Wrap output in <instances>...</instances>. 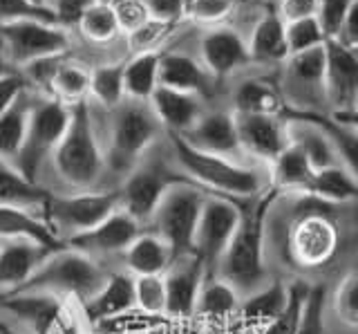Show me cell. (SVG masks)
<instances>
[{
    "label": "cell",
    "mask_w": 358,
    "mask_h": 334,
    "mask_svg": "<svg viewBox=\"0 0 358 334\" xmlns=\"http://www.w3.org/2000/svg\"><path fill=\"white\" fill-rule=\"evenodd\" d=\"M278 195L268 186L242 204L240 222L215 267V276L227 281L242 298L266 283V220Z\"/></svg>",
    "instance_id": "1"
},
{
    "label": "cell",
    "mask_w": 358,
    "mask_h": 334,
    "mask_svg": "<svg viewBox=\"0 0 358 334\" xmlns=\"http://www.w3.org/2000/svg\"><path fill=\"white\" fill-rule=\"evenodd\" d=\"M173 155L182 171L190 182L204 188L206 193L231 197V200H251L266 191L268 180L251 166H244L238 160L222 158L193 148L179 135L171 132Z\"/></svg>",
    "instance_id": "2"
},
{
    "label": "cell",
    "mask_w": 358,
    "mask_h": 334,
    "mask_svg": "<svg viewBox=\"0 0 358 334\" xmlns=\"http://www.w3.org/2000/svg\"><path fill=\"white\" fill-rule=\"evenodd\" d=\"M302 200L300 214L289 220L285 233V258L302 272H316L331 265L341 249V231L327 211L324 202L298 195Z\"/></svg>",
    "instance_id": "3"
},
{
    "label": "cell",
    "mask_w": 358,
    "mask_h": 334,
    "mask_svg": "<svg viewBox=\"0 0 358 334\" xmlns=\"http://www.w3.org/2000/svg\"><path fill=\"white\" fill-rule=\"evenodd\" d=\"M52 160L59 175L76 191H90L101 180L106 158L99 146L87 102L70 106V121Z\"/></svg>",
    "instance_id": "4"
},
{
    "label": "cell",
    "mask_w": 358,
    "mask_h": 334,
    "mask_svg": "<svg viewBox=\"0 0 358 334\" xmlns=\"http://www.w3.org/2000/svg\"><path fill=\"white\" fill-rule=\"evenodd\" d=\"M106 270L94 258L76 249L61 247L52 251L31 274L29 281L16 292H50L70 298L78 305L92 296L106 283Z\"/></svg>",
    "instance_id": "5"
},
{
    "label": "cell",
    "mask_w": 358,
    "mask_h": 334,
    "mask_svg": "<svg viewBox=\"0 0 358 334\" xmlns=\"http://www.w3.org/2000/svg\"><path fill=\"white\" fill-rule=\"evenodd\" d=\"M0 312L18 323L22 334H83V316L70 298L50 292L0 294Z\"/></svg>",
    "instance_id": "6"
},
{
    "label": "cell",
    "mask_w": 358,
    "mask_h": 334,
    "mask_svg": "<svg viewBox=\"0 0 358 334\" xmlns=\"http://www.w3.org/2000/svg\"><path fill=\"white\" fill-rule=\"evenodd\" d=\"M67 121H70V106L56 102L52 97L31 102L25 137H22L18 153L14 155V169L20 175L36 182L45 162L59 148Z\"/></svg>",
    "instance_id": "7"
},
{
    "label": "cell",
    "mask_w": 358,
    "mask_h": 334,
    "mask_svg": "<svg viewBox=\"0 0 358 334\" xmlns=\"http://www.w3.org/2000/svg\"><path fill=\"white\" fill-rule=\"evenodd\" d=\"M117 209H121L119 191L90 188V191H76L70 195L50 193L41 211V218L54 231V236L63 242L65 238L96 227L101 220L115 214Z\"/></svg>",
    "instance_id": "8"
},
{
    "label": "cell",
    "mask_w": 358,
    "mask_h": 334,
    "mask_svg": "<svg viewBox=\"0 0 358 334\" xmlns=\"http://www.w3.org/2000/svg\"><path fill=\"white\" fill-rule=\"evenodd\" d=\"M115 110L117 115L112 119L110 130L108 164L112 171L128 175L159 137L162 124L152 115L150 106H143L139 102L121 104Z\"/></svg>",
    "instance_id": "9"
},
{
    "label": "cell",
    "mask_w": 358,
    "mask_h": 334,
    "mask_svg": "<svg viewBox=\"0 0 358 334\" xmlns=\"http://www.w3.org/2000/svg\"><path fill=\"white\" fill-rule=\"evenodd\" d=\"M0 48L11 68H22L41 59L61 57L70 50V34L61 25L38 18L0 23Z\"/></svg>",
    "instance_id": "10"
},
{
    "label": "cell",
    "mask_w": 358,
    "mask_h": 334,
    "mask_svg": "<svg viewBox=\"0 0 358 334\" xmlns=\"http://www.w3.org/2000/svg\"><path fill=\"white\" fill-rule=\"evenodd\" d=\"M204 197L206 191L193 182L177 184L162 197V202L157 204L155 214L148 220L152 225L150 231L171 244L177 258L193 249V236Z\"/></svg>",
    "instance_id": "11"
},
{
    "label": "cell",
    "mask_w": 358,
    "mask_h": 334,
    "mask_svg": "<svg viewBox=\"0 0 358 334\" xmlns=\"http://www.w3.org/2000/svg\"><path fill=\"white\" fill-rule=\"evenodd\" d=\"M322 72L324 46L285 59L282 88H278L287 106L285 121L291 117H320L322 110H327Z\"/></svg>",
    "instance_id": "12"
},
{
    "label": "cell",
    "mask_w": 358,
    "mask_h": 334,
    "mask_svg": "<svg viewBox=\"0 0 358 334\" xmlns=\"http://www.w3.org/2000/svg\"><path fill=\"white\" fill-rule=\"evenodd\" d=\"M190 182L182 171L171 169L164 160H141L128 173V180L119 188L121 209L137 222H148L162 197L177 184Z\"/></svg>",
    "instance_id": "13"
},
{
    "label": "cell",
    "mask_w": 358,
    "mask_h": 334,
    "mask_svg": "<svg viewBox=\"0 0 358 334\" xmlns=\"http://www.w3.org/2000/svg\"><path fill=\"white\" fill-rule=\"evenodd\" d=\"M240 214L242 202H238V200L206 193L204 204H201L199 211L190 253L204 263L208 274H215V267L240 222Z\"/></svg>",
    "instance_id": "14"
},
{
    "label": "cell",
    "mask_w": 358,
    "mask_h": 334,
    "mask_svg": "<svg viewBox=\"0 0 358 334\" xmlns=\"http://www.w3.org/2000/svg\"><path fill=\"white\" fill-rule=\"evenodd\" d=\"M324 102L331 115L354 128L358 99V54L338 41H324Z\"/></svg>",
    "instance_id": "15"
},
{
    "label": "cell",
    "mask_w": 358,
    "mask_h": 334,
    "mask_svg": "<svg viewBox=\"0 0 358 334\" xmlns=\"http://www.w3.org/2000/svg\"><path fill=\"white\" fill-rule=\"evenodd\" d=\"M139 233H141V222L134 220L128 211L117 209L115 214L101 220L96 227L83 233H76L72 238H65L63 244L94 258V256L123 253Z\"/></svg>",
    "instance_id": "16"
},
{
    "label": "cell",
    "mask_w": 358,
    "mask_h": 334,
    "mask_svg": "<svg viewBox=\"0 0 358 334\" xmlns=\"http://www.w3.org/2000/svg\"><path fill=\"white\" fill-rule=\"evenodd\" d=\"M206 274H208L206 267L197 256L193 253L179 256L164 274V287H166L164 314L173 319L195 316V300Z\"/></svg>",
    "instance_id": "17"
},
{
    "label": "cell",
    "mask_w": 358,
    "mask_h": 334,
    "mask_svg": "<svg viewBox=\"0 0 358 334\" xmlns=\"http://www.w3.org/2000/svg\"><path fill=\"white\" fill-rule=\"evenodd\" d=\"M233 119H235V130H238L242 153L271 164L287 148L289 132H287V121L282 117L233 115Z\"/></svg>",
    "instance_id": "18"
},
{
    "label": "cell",
    "mask_w": 358,
    "mask_h": 334,
    "mask_svg": "<svg viewBox=\"0 0 358 334\" xmlns=\"http://www.w3.org/2000/svg\"><path fill=\"white\" fill-rule=\"evenodd\" d=\"M56 251L34 240H3L0 242V294L16 292L25 285L41 263Z\"/></svg>",
    "instance_id": "19"
},
{
    "label": "cell",
    "mask_w": 358,
    "mask_h": 334,
    "mask_svg": "<svg viewBox=\"0 0 358 334\" xmlns=\"http://www.w3.org/2000/svg\"><path fill=\"white\" fill-rule=\"evenodd\" d=\"M249 59L246 41L231 27H213L201 36V65L213 79L235 72Z\"/></svg>",
    "instance_id": "20"
},
{
    "label": "cell",
    "mask_w": 358,
    "mask_h": 334,
    "mask_svg": "<svg viewBox=\"0 0 358 334\" xmlns=\"http://www.w3.org/2000/svg\"><path fill=\"white\" fill-rule=\"evenodd\" d=\"M179 137L197 151L222 155V158L229 160H238L242 155L238 130H235V119L231 113L201 115L197 119V124Z\"/></svg>",
    "instance_id": "21"
},
{
    "label": "cell",
    "mask_w": 358,
    "mask_h": 334,
    "mask_svg": "<svg viewBox=\"0 0 358 334\" xmlns=\"http://www.w3.org/2000/svg\"><path fill=\"white\" fill-rule=\"evenodd\" d=\"M78 305H81L83 321L92 326L126 314L134 307V278L128 274H108L106 283Z\"/></svg>",
    "instance_id": "22"
},
{
    "label": "cell",
    "mask_w": 358,
    "mask_h": 334,
    "mask_svg": "<svg viewBox=\"0 0 358 334\" xmlns=\"http://www.w3.org/2000/svg\"><path fill=\"white\" fill-rule=\"evenodd\" d=\"M148 106L152 110V115L157 117V121L162 124V128L173 132V135H184V132L193 128L197 124V119L204 115L201 97L179 92L164 85H159L152 92Z\"/></svg>",
    "instance_id": "23"
},
{
    "label": "cell",
    "mask_w": 358,
    "mask_h": 334,
    "mask_svg": "<svg viewBox=\"0 0 358 334\" xmlns=\"http://www.w3.org/2000/svg\"><path fill=\"white\" fill-rule=\"evenodd\" d=\"M213 76L201 63L188 54L166 52L159 57V85L173 88L179 92L206 97L213 88Z\"/></svg>",
    "instance_id": "24"
},
{
    "label": "cell",
    "mask_w": 358,
    "mask_h": 334,
    "mask_svg": "<svg viewBox=\"0 0 358 334\" xmlns=\"http://www.w3.org/2000/svg\"><path fill=\"white\" fill-rule=\"evenodd\" d=\"M123 260L134 276H162L177 260V256L164 238L145 231L128 244V249L123 251Z\"/></svg>",
    "instance_id": "25"
},
{
    "label": "cell",
    "mask_w": 358,
    "mask_h": 334,
    "mask_svg": "<svg viewBox=\"0 0 358 334\" xmlns=\"http://www.w3.org/2000/svg\"><path fill=\"white\" fill-rule=\"evenodd\" d=\"M302 195L313 197L324 204H334V207L352 204L358 195L356 173L354 169H350V166H345V164L320 169L311 175V180Z\"/></svg>",
    "instance_id": "26"
},
{
    "label": "cell",
    "mask_w": 358,
    "mask_h": 334,
    "mask_svg": "<svg viewBox=\"0 0 358 334\" xmlns=\"http://www.w3.org/2000/svg\"><path fill=\"white\" fill-rule=\"evenodd\" d=\"M249 48V59L255 63H280L289 57L287 36H285V20L280 18L278 9L271 7L260 16L253 27Z\"/></svg>",
    "instance_id": "27"
},
{
    "label": "cell",
    "mask_w": 358,
    "mask_h": 334,
    "mask_svg": "<svg viewBox=\"0 0 358 334\" xmlns=\"http://www.w3.org/2000/svg\"><path fill=\"white\" fill-rule=\"evenodd\" d=\"M50 197L48 188L38 186V182L27 180L20 175L14 164L7 160H0V207H14L22 211H31V214L41 216V211Z\"/></svg>",
    "instance_id": "28"
},
{
    "label": "cell",
    "mask_w": 358,
    "mask_h": 334,
    "mask_svg": "<svg viewBox=\"0 0 358 334\" xmlns=\"http://www.w3.org/2000/svg\"><path fill=\"white\" fill-rule=\"evenodd\" d=\"M316 173L309 160L305 158L296 144H287V148L278 155L271 162V175H268V186L278 193H294L302 195L311 180V175Z\"/></svg>",
    "instance_id": "29"
},
{
    "label": "cell",
    "mask_w": 358,
    "mask_h": 334,
    "mask_svg": "<svg viewBox=\"0 0 358 334\" xmlns=\"http://www.w3.org/2000/svg\"><path fill=\"white\" fill-rule=\"evenodd\" d=\"M233 115H268L287 117V106L280 90L264 79H246L233 97Z\"/></svg>",
    "instance_id": "30"
},
{
    "label": "cell",
    "mask_w": 358,
    "mask_h": 334,
    "mask_svg": "<svg viewBox=\"0 0 358 334\" xmlns=\"http://www.w3.org/2000/svg\"><path fill=\"white\" fill-rule=\"evenodd\" d=\"M0 240H34L50 249L65 247L41 216L14 207H0Z\"/></svg>",
    "instance_id": "31"
},
{
    "label": "cell",
    "mask_w": 358,
    "mask_h": 334,
    "mask_svg": "<svg viewBox=\"0 0 358 334\" xmlns=\"http://www.w3.org/2000/svg\"><path fill=\"white\" fill-rule=\"evenodd\" d=\"M289 298V285L282 281H273V283H264L262 287H257L255 292L246 294L240 303L238 316L244 321L253 323V326H266L271 323L280 312L285 309Z\"/></svg>",
    "instance_id": "32"
},
{
    "label": "cell",
    "mask_w": 358,
    "mask_h": 334,
    "mask_svg": "<svg viewBox=\"0 0 358 334\" xmlns=\"http://www.w3.org/2000/svg\"><path fill=\"white\" fill-rule=\"evenodd\" d=\"M159 57L162 52H143L123 63V90L132 102H150L159 88Z\"/></svg>",
    "instance_id": "33"
},
{
    "label": "cell",
    "mask_w": 358,
    "mask_h": 334,
    "mask_svg": "<svg viewBox=\"0 0 358 334\" xmlns=\"http://www.w3.org/2000/svg\"><path fill=\"white\" fill-rule=\"evenodd\" d=\"M240 303L242 296L227 281H222L215 274H206L195 300V316H206V319L235 316L240 309Z\"/></svg>",
    "instance_id": "34"
},
{
    "label": "cell",
    "mask_w": 358,
    "mask_h": 334,
    "mask_svg": "<svg viewBox=\"0 0 358 334\" xmlns=\"http://www.w3.org/2000/svg\"><path fill=\"white\" fill-rule=\"evenodd\" d=\"M48 97L56 99L65 106H76L87 102L90 97V72L81 68L74 61H65V57L54 68L50 83H48Z\"/></svg>",
    "instance_id": "35"
},
{
    "label": "cell",
    "mask_w": 358,
    "mask_h": 334,
    "mask_svg": "<svg viewBox=\"0 0 358 334\" xmlns=\"http://www.w3.org/2000/svg\"><path fill=\"white\" fill-rule=\"evenodd\" d=\"M31 110V97L27 90L0 115V160H14L22 137H25L27 119Z\"/></svg>",
    "instance_id": "36"
},
{
    "label": "cell",
    "mask_w": 358,
    "mask_h": 334,
    "mask_svg": "<svg viewBox=\"0 0 358 334\" xmlns=\"http://www.w3.org/2000/svg\"><path fill=\"white\" fill-rule=\"evenodd\" d=\"M90 97L103 108H119L123 99H126V90H123V63H108L90 72Z\"/></svg>",
    "instance_id": "37"
},
{
    "label": "cell",
    "mask_w": 358,
    "mask_h": 334,
    "mask_svg": "<svg viewBox=\"0 0 358 334\" xmlns=\"http://www.w3.org/2000/svg\"><path fill=\"white\" fill-rule=\"evenodd\" d=\"M76 27L92 43H110L121 32L112 7L108 3H101V0H96L94 5H90L85 9L83 16L78 18Z\"/></svg>",
    "instance_id": "38"
},
{
    "label": "cell",
    "mask_w": 358,
    "mask_h": 334,
    "mask_svg": "<svg viewBox=\"0 0 358 334\" xmlns=\"http://www.w3.org/2000/svg\"><path fill=\"white\" fill-rule=\"evenodd\" d=\"M309 285L311 283H305V281L289 285V298H287L285 309L280 312L271 323H266L262 328V334H296L300 319H302V309H305V300L309 294Z\"/></svg>",
    "instance_id": "39"
},
{
    "label": "cell",
    "mask_w": 358,
    "mask_h": 334,
    "mask_svg": "<svg viewBox=\"0 0 358 334\" xmlns=\"http://www.w3.org/2000/svg\"><path fill=\"white\" fill-rule=\"evenodd\" d=\"M285 36H287L289 57L291 54H300V52L322 48L324 41H327L322 34V27H320L316 16H307V18L285 23Z\"/></svg>",
    "instance_id": "40"
},
{
    "label": "cell",
    "mask_w": 358,
    "mask_h": 334,
    "mask_svg": "<svg viewBox=\"0 0 358 334\" xmlns=\"http://www.w3.org/2000/svg\"><path fill=\"white\" fill-rule=\"evenodd\" d=\"M324 307H327V285L311 283L296 334H329L324 323Z\"/></svg>",
    "instance_id": "41"
},
{
    "label": "cell",
    "mask_w": 358,
    "mask_h": 334,
    "mask_svg": "<svg viewBox=\"0 0 358 334\" xmlns=\"http://www.w3.org/2000/svg\"><path fill=\"white\" fill-rule=\"evenodd\" d=\"M356 272H347L341 283L336 285L334 289V296H331V309H334V316L338 319L341 323H345L347 328L354 330L356 323H358V287H356Z\"/></svg>",
    "instance_id": "42"
},
{
    "label": "cell",
    "mask_w": 358,
    "mask_h": 334,
    "mask_svg": "<svg viewBox=\"0 0 358 334\" xmlns=\"http://www.w3.org/2000/svg\"><path fill=\"white\" fill-rule=\"evenodd\" d=\"M134 278V307L145 314H164L166 287L162 276H132Z\"/></svg>",
    "instance_id": "43"
},
{
    "label": "cell",
    "mask_w": 358,
    "mask_h": 334,
    "mask_svg": "<svg viewBox=\"0 0 358 334\" xmlns=\"http://www.w3.org/2000/svg\"><path fill=\"white\" fill-rule=\"evenodd\" d=\"M358 7V0H318L316 18L322 27V34L327 41L338 36L341 27L345 25L347 16Z\"/></svg>",
    "instance_id": "44"
},
{
    "label": "cell",
    "mask_w": 358,
    "mask_h": 334,
    "mask_svg": "<svg viewBox=\"0 0 358 334\" xmlns=\"http://www.w3.org/2000/svg\"><path fill=\"white\" fill-rule=\"evenodd\" d=\"M179 23H168V20H157L150 18L148 23H143L139 29H134L128 34V46L134 54H143V52H159L157 48L162 46V41L171 34L173 27Z\"/></svg>",
    "instance_id": "45"
},
{
    "label": "cell",
    "mask_w": 358,
    "mask_h": 334,
    "mask_svg": "<svg viewBox=\"0 0 358 334\" xmlns=\"http://www.w3.org/2000/svg\"><path fill=\"white\" fill-rule=\"evenodd\" d=\"M235 7V0H186L184 16L195 23H220Z\"/></svg>",
    "instance_id": "46"
},
{
    "label": "cell",
    "mask_w": 358,
    "mask_h": 334,
    "mask_svg": "<svg viewBox=\"0 0 358 334\" xmlns=\"http://www.w3.org/2000/svg\"><path fill=\"white\" fill-rule=\"evenodd\" d=\"M115 12V18L119 23V29L130 34V32L139 29L143 23H148L150 14L141 0H110L108 3Z\"/></svg>",
    "instance_id": "47"
},
{
    "label": "cell",
    "mask_w": 358,
    "mask_h": 334,
    "mask_svg": "<svg viewBox=\"0 0 358 334\" xmlns=\"http://www.w3.org/2000/svg\"><path fill=\"white\" fill-rule=\"evenodd\" d=\"M18 18H38V20H48V23L59 25V20H56V16L48 7L34 5L31 0H0V23L18 20Z\"/></svg>",
    "instance_id": "48"
},
{
    "label": "cell",
    "mask_w": 358,
    "mask_h": 334,
    "mask_svg": "<svg viewBox=\"0 0 358 334\" xmlns=\"http://www.w3.org/2000/svg\"><path fill=\"white\" fill-rule=\"evenodd\" d=\"M94 3L96 0H45V7L56 16L61 27H67V25H76L85 9Z\"/></svg>",
    "instance_id": "49"
},
{
    "label": "cell",
    "mask_w": 358,
    "mask_h": 334,
    "mask_svg": "<svg viewBox=\"0 0 358 334\" xmlns=\"http://www.w3.org/2000/svg\"><path fill=\"white\" fill-rule=\"evenodd\" d=\"M148 9L150 18L168 20V23H179L184 18L186 0H141Z\"/></svg>",
    "instance_id": "50"
},
{
    "label": "cell",
    "mask_w": 358,
    "mask_h": 334,
    "mask_svg": "<svg viewBox=\"0 0 358 334\" xmlns=\"http://www.w3.org/2000/svg\"><path fill=\"white\" fill-rule=\"evenodd\" d=\"M27 90V81L20 72H9L0 79V115L16 102V99Z\"/></svg>",
    "instance_id": "51"
},
{
    "label": "cell",
    "mask_w": 358,
    "mask_h": 334,
    "mask_svg": "<svg viewBox=\"0 0 358 334\" xmlns=\"http://www.w3.org/2000/svg\"><path fill=\"white\" fill-rule=\"evenodd\" d=\"M316 7L318 0H280V5L275 9L285 23H291V20L316 16Z\"/></svg>",
    "instance_id": "52"
},
{
    "label": "cell",
    "mask_w": 358,
    "mask_h": 334,
    "mask_svg": "<svg viewBox=\"0 0 358 334\" xmlns=\"http://www.w3.org/2000/svg\"><path fill=\"white\" fill-rule=\"evenodd\" d=\"M9 72H14V68L7 63V59H5V54H3V48H0V79H3L5 74H9Z\"/></svg>",
    "instance_id": "53"
},
{
    "label": "cell",
    "mask_w": 358,
    "mask_h": 334,
    "mask_svg": "<svg viewBox=\"0 0 358 334\" xmlns=\"http://www.w3.org/2000/svg\"><path fill=\"white\" fill-rule=\"evenodd\" d=\"M0 334H22V332H18L16 328H11L9 323H5V321H0Z\"/></svg>",
    "instance_id": "54"
},
{
    "label": "cell",
    "mask_w": 358,
    "mask_h": 334,
    "mask_svg": "<svg viewBox=\"0 0 358 334\" xmlns=\"http://www.w3.org/2000/svg\"><path fill=\"white\" fill-rule=\"evenodd\" d=\"M34 5H38V7H45V0H31Z\"/></svg>",
    "instance_id": "55"
},
{
    "label": "cell",
    "mask_w": 358,
    "mask_h": 334,
    "mask_svg": "<svg viewBox=\"0 0 358 334\" xmlns=\"http://www.w3.org/2000/svg\"><path fill=\"white\" fill-rule=\"evenodd\" d=\"M101 3H110V0H101Z\"/></svg>",
    "instance_id": "56"
},
{
    "label": "cell",
    "mask_w": 358,
    "mask_h": 334,
    "mask_svg": "<svg viewBox=\"0 0 358 334\" xmlns=\"http://www.w3.org/2000/svg\"><path fill=\"white\" fill-rule=\"evenodd\" d=\"M0 242H3V240H0Z\"/></svg>",
    "instance_id": "57"
}]
</instances>
